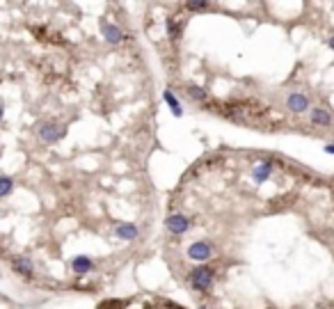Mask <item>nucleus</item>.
I'll list each match as a JSON object with an SVG mask.
<instances>
[{
  "label": "nucleus",
  "mask_w": 334,
  "mask_h": 309,
  "mask_svg": "<svg viewBox=\"0 0 334 309\" xmlns=\"http://www.w3.org/2000/svg\"><path fill=\"white\" fill-rule=\"evenodd\" d=\"M270 172H272V165L264 163V165H259V168H254V179H256V181H266L270 176Z\"/></svg>",
  "instance_id": "nucleus-11"
},
{
  "label": "nucleus",
  "mask_w": 334,
  "mask_h": 309,
  "mask_svg": "<svg viewBox=\"0 0 334 309\" xmlns=\"http://www.w3.org/2000/svg\"><path fill=\"white\" fill-rule=\"evenodd\" d=\"M186 7H188V10H192V12H202V10H206L208 5H206V2H188Z\"/></svg>",
  "instance_id": "nucleus-17"
},
{
  "label": "nucleus",
  "mask_w": 334,
  "mask_h": 309,
  "mask_svg": "<svg viewBox=\"0 0 334 309\" xmlns=\"http://www.w3.org/2000/svg\"><path fill=\"white\" fill-rule=\"evenodd\" d=\"M312 122H314V124H318V126H330V124H332V114H330L325 108H314Z\"/></svg>",
  "instance_id": "nucleus-7"
},
{
  "label": "nucleus",
  "mask_w": 334,
  "mask_h": 309,
  "mask_svg": "<svg viewBox=\"0 0 334 309\" xmlns=\"http://www.w3.org/2000/svg\"><path fill=\"white\" fill-rule=\"evenodd\" d=\"M188 94L192 98H197V101H206V98H208V94H206L204 90H200V87H188Z\"/></svg>",
  "instance_id": "nucleus-15"
},
{
  "label": "nucleus",
  "mask_w": 334,
  "mask_h": 309,
  "mask_svg": "<svg viewBox=\"0 0 334 309\" xmlns=\"http://www.w3.org/2000/svg\"><path fill=\"white\" fill-rule=\"evenodd\" d=\"M12 268L23 277H32V264H30L28 259H23V256H16V259L12 261Z\"/></svg>",
  "instance_id": "nucleus-6"
},
{
  "label": "nucleus",
  "mask_w": 334,
  "mask_h": 309,
  "mask_svg": "<svg viewBox=\"0 0 334 309\" xmlns=\"http://www.w3.org/2000/svg\"><path fill=\"white\" fill-rule=\"evenodd\" d=\"M62 136H64V128L58 124H42L39 126V138H42L44 142H48V144L58 142Z\"/></svg>",
  "instance_id": "nucleus-2"
},
{
  "label": "nucleus",
  "mask_w": 334,
  "mask_h": 309,
  "mask_svg": "<svg viewBox=\"0 0 334 309\" xmlns=\"http://www.w3.org/2000/svg\"><path fill=\"white\" fill-rule=\"evenodd\" d=\"M12 188H14V181L10 176H0V197H7L12 192Z\"/></svg>",
  "instance_id": "nucleus-13"
},
{
  "label": "nucleus",
  "mask_w": 334,
  "mask_h": 309,
  "mask_svg": "<svg viewBox=\"0 0 334 309\" xmlns=\"http://www.w3.org/2000/svg\"><path fill=\"white\" fill-rule=\"evenodd\" d=\"M0 120H2V106H0Z\"/></svg>",
  "instance_id": "nucleus-20"
},
{
  "label": "nucleus",
  "mask_w": 334,
  "mask_h": 309,
  "mask_svg": "<svg viewBox=\"0 0 334 309\" xmlns=\"http://www.w3.org/2000/svg\"><path fill=\"white\" fill-rule=\"evenodd\" d=\"M330 46H332V50H334V37H332V39H330Z\"/></svg>",
  "instance_id": "nucleus-19"
},
{
  "label": "nucleus",
  "mask_w": 334,
  "mask_h": 309,
  "mask_svg": "<svg viewBox=\"0 0 334 309\" xmlns=\"http://www.w3.org/2000/svg\"><path fill=\"white\" fill-rule=\"evenodd\" d=\"M98 309H124V302L122 300H108V302H103Z\"/></svg>",
  "instance_id": "nucleus-16"
},
{
  "label": "nucleus",
  "mask_w": 334,
  "mask_h": 309,
  "mask_svg": "<svg viewBox=\"0 0 334 309\" xmlns=\"http://www.w3.org/2000/svg\"><path fill=\"white\" fill-rule=\"evenodd\" d=\"M71 266H74V270L78 272V275H85V272H90V270H92V266H94V264H92L90 259H87V256H76Z\"/></svg>",
  "instance_id": "nucleus-10"
},
{
  "label": "nucleus",
  "mask_w": 334,
  "mask_h": 309,
  "mask_svg": "<svg viewBox=\"0 0 334 309\" xmlns=\"http://www.w3.org/2000/svg\"><path fill=\"white\" fill-rule=\"evenodd\" d=\"M103 32H106V39H108L110 44H119L122 39H124V32H122L117 26H108V23H103Z\"/></svg>",
  "instance_id": "nucleus-9"
},
{
  "label": "nucleus",
  "mask_w": 334,
  "mask_h": 309,
  "mask_svg": "<svg viewBox=\"0 0 334 309\" xmlns=\"http://www.w3.org/2000/svg\"><path fill=\"white\" fill-rule=\"evenodd\" d=\"M138 234H140V229L135 227V224H119L117 227V236L124 240H133L138 238Z\"/></svg>",
  "instance_id": "nucleus-8"
},
{
  "label": "nucleus",
  "mask_w": 334,
  "mask_h": 309,
  "mask_svg": "<svg viewBox=\"0 0 334 309\" xmlns=\"http://www.w3.org/2000/svg\"><path fill=\"white\" fill-rule=\"evenodd\" d=\"M167 32H170V37H172V39H178V37H181V26L170 18V21H167Z\"/></svg>",
  "instance_id": "nucleus-14"
},
{
  "label": "nucleus",
  "mask_w": 334,
  "mask_h": 309,
  "mask_svg": "<svg viewBox=\"0 0 334 309\" xmlns=\"http://www.w3.org/2000/svg\"><path fill=\"white\" fill-rule=\"evenodd\" d=\"M213 268L208 266H200L194 268L192 272H190V284H192V288H197V291H208L210 282H213Z\"/></svg>",
  "instance_id": "nucleus-1"
},
{
  "label": "nucleus",
  "mask_w": 334,
  "mask_h": 309,
  "mask_svg": "<svg viewBox=\"0 0 334 309\" xmlns=\"http://www.w3.org/2000/svg\"><path fill=\"white\" fill-rule=\"evenodd\" d=\"M325 152H328V154H334V144H330V146H325Z\"/></svg>",
  "instance_id": "nucleus-18"
},
{
  "label": "nucleus",
  "mask_w": 334,
  "mask_h": 309,
  "mask_svg": "<svg viewBox=\"0 0 334 309\" xmlns=\"http://www.w3.org/2000/svg\"><path fill=\"white\" fill-rule=\"evenodd\" d=\"M210 254H213V248H210L208 243H202V240L200 243H192L188 250V256L194 261H206Z\"/></svg>",
  "instance_id": "nucleus-3"
},
{
  "label": "nucleus",
  "mask_w": 334,
  "mask_h": 309,
  "mask_svg": "<svg viewBox=\"0 0 334 309\" xmlns=\"http://www.w3.org/2000/svg\"><path fill=\"white\" fill-rule=\"evenodd\" d=\"M286 108L291 110V112H304V110L309 108V98L304 96V94L296 92V94H291V96L286 98Z\"/></svg>",
  "instance_id": "nucleus-4"
},
{
  "label": "nucleus",
  "mask_w": 334,
  "mask_h": 309,
  "mask_svg": "<svg viewBox=\"0 0 334 309\" xmlns=\"http://www.w3.org/2000/svg\"><path fill=\"white\" fill-rule=\"evenodd\" d=\"M165 224H167V229L172 234H184L186 229H190V220L188 218H184V216H170L165 220Z\"/></svg>",
  "instance_id": "nucleus-5"
},
{
  "label": "nucleus",
  "mask_w": 334,
  "mask_h": 309,
  "mask_svg": "<svg viewBox=\"0 0 334 309\" xmlns=\"http://www.w3.org/2000/svg\"><path fill=\"white\" fill-rule=\"evenodd\" d=\"M162 96H165V101H167V106H170V108L174 110V114H176V117H181V106H178V101H176V96H174L172 92H170V90H167L165 94H162Z\"/></svg>",
  "instance_id": "nucleus-12"
}]
</instances>
